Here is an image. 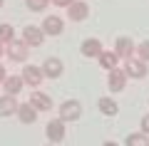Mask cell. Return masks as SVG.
Listing matches in <instances>:
<instances>
[{
  "label": "cell",
  "instance_id": "8fae6325",
  "mask_svg": "<svg viewBox=\"0 0 149 146\" xmlns=\"http://www.w3.org/2000/svg\"><path fill=\"white\" fill-rule=\"evenodd\" d=\"M40 69H42V74H45V77L57 79L60 74L65 72V64H62V60H60V57H47V60L42 62V67H40Z\"/></svg>",
  "mask_w": 149,
  "mask_h": 146
},
{
  "label": "cell",
  "instance_id": "603a6c76",
  "mask_svg": "<svg viewBox=\"0 0 149 146\" xmlns=\"http://www.w3.org/2000/svg\"><path fill=\"white\" fill-rule=\"evenodd\" d=\"M139 129H142V134H147V136H149V114H144V116H142V121H139Z\"/></svg>",
  "mask_w": 149,
  "mask_h": 146
},
{
  "label": "cell",
  "instance_id": "f1b7e54d",
  "mask_svg": "<svg viewBox=\"0 0 149 146\" xmlns=\"http://www.w3.org/2000/svg\"><path fill=\"white\" fill-rule=\"evenodd\" d=\"M3 5H5V0H0V8H3Z\"/></svg>",
  "mask_w": 149,
  "mask_h": 146
},
{
  "label": "cell",
  "instance_id": "52a82bcc",
  "mask_svg": "<svg viewBox=\"0 0 149 146\" xmlns=\"http://www.w3.org/2000/svg\"><path fill=\"white\" fill-rule=\"evenodd\" d=\"M107 87H109V92H122L124 87H127V74H124L122 67H112L109 74H107Z\"/></svg>",
  "mask_w": 149,
  "mask_h": 146
},
{
  "label": "cell",
  "instance_id": "3957f363",
  "mask_svg": "<svg viewBox=\"0 0 149 146\" xmlns=\"http://www.w3.org/2000/svg\"><path fill=\"white\" fill-rule=\"evenodd\" d=\"M122 69L127 74V79H144L147 77V62L139 60V57H127Z\"/></svg>",
  "mask_w": 149,
  "mask_h": 146
},
{
  "label": "cell",
  "instance_id": "5b68a950",
  "mask_svg": "<svg viewBox=\"0 0 149 146\" xmlns=\"http://www.w3.org/2000/svg\"><path fill=\"white\" fill-rule=\"evenodd\" d=\"M22 42H25L27 47H40V45L45 42L42 27H37V25H25V27H22Z\"/></svg>",
  "mask_w": 149,
  "mask_h": 146
},
{
  "label": "cell",
  "instance_id": "7a4b0ae2",
  "mask_svg": "<svg viewBox=\"0 0 149 146\" xmlns=\"http://www.w3.org/2000/svg\"><path fill=\"white\" fill-rule=\"evenodd\" d=\"M27 55H30V47L22 40H15V37H13L5 45V57L10 60V62H27Z\"/></svg>",
  "mask_w": 149,
  "mask_h": 146
},
{
  "label": "cell",
  "instance_id": "4316f807",
  "mask_svg": "<svg viewBox=\"0 0 149 146\" xmlns=\"http://www.w3.org/2000/svg\"><path fill=\"white\" fill-rule=\"evenodd\" d=\"M3 55H5V45H3V42H0V57H3Z\"/></svg>",
  "mask_w": 149,
  "mask_h": 146
},
{
  "label": "cell",
  "instance_id": "e0dca14e",
  "mask_svg": "<svg viewBox=\"0 0 149 146\" xmlns=\"http://www.w3.org/2000/svg\"><path fill=\"white\" fill-rule=\"evenodd\" d=\"M17 111V99L13 94H3L0 97V116L5 119V116H13Z\"/></svg>",
  "mask_w": 149,
  "mask_h": 146
},
{
  "label": "cell",
  "instance_id": "6da1fadb",
  "mask_svg": "<svg viewBox=\"0 0 149 146\" xmlns=\"http://www.w3.org/2000/svg\"><path fill=\"white\" fill-rule=\"evenodd\" d=\"M57 116L65 121V124H70V121H77L82 116V104L77 99H65L62 104L57 107Z\"/></svg>",
  "mask_w": 149,
  "mask_h": 146
},
{
  "label": "cell",
  "instance_id": "9a60e30c",
  "mask_svg": "<svg viewBox=\"0 0 149 146\" xmlns=\"http://www.w3.org/2000/svg\"><path fill=\"white\" fill-rule=\"evenodd\" d=\"M30 104L35 107L37 111H50L52 109V99H50L47 94H42V92H30Z\"/></svg>",
  "mask_w": 149,
  "mask_h": 146
},
{
  "label": "cell",
  "instance_id": "4fadbf2b",
  "mask_svg": "<svg viewBox=\"0 0 149 146\" xmlns=\"http://www.w3.org/2000/svg\"><path fill=\"white\" fill-rule=\"evenodd\" d=\"M37 114H40V111H37L30 102H27V104H17V111H15V116H17L20 124H35V121H37Z\"/></svg>",
  "mask_w": 149,
  "mask_h": 146
},
{
  "label": "cell",
  "instance_id": "9c48e42d",
  "mask_svg": "<svg viewBox=\"0 0 149 146\" xmlns=\"http://www.w3.org/2000/svg\"><path fill=\"white\" fill-rule=\"evenodd\" d=\"M20 77H22V82L30 84V87H40L42 79H45V74H42V69L37 67V64H25L22 72H20Z\"/></svg>",
  "mask_w": 149,
  "mask_h": 146
},
{
  "label": "cell",
  "instance_id": "7c38bea8",
  "mask_svg": "<svg viewBox=\"0 0 149 146\" xmlns=\"http://www.w3.org/2000/svg\"><path fill=\"white\" fill-rule=\"evenodd\" d=\"M102 50H104V47H102V42L97 40V37H87V40H82V45H80L82 57H87V60H92V57L97 60V55H100Z\"/></svg>",
  "mask_w": 149,
  "mask_h": 146
},
{
  "label": "cell",
  "instance_id": "83f0119b",
  "mask_svg": "<svg viewBox=\"0 0 149 146\" xmlns=\"http://www.w3.org/2000/svg\"><path fill=\"white\" fill-rule=\"evenodd\" d=\"M45 146H57V144H50V141H47V144H45Z\"/></svg>",
  "mask_w": 149,
  "mask_h": 146
},
{
  "label": "cell",
  "instance_id": "484cf974",
  "mask_svg": "<svg viewBox=\"0 0 149 146\" xmlns=\"http://www.w3.org/2000/svg\"><path fill=\"white\" fill-rule=\"evenodd\" d=\"M102 146H119V144H114V141H104Z\"/></svg>",
  "mask_w": 149,
  "mask_h": 146
},
{
  "label": "cell",
  "instance_id": "d6986e66",
  "mask_svg": "<svg viewBox=\"0 0 149 146\" xmlns=\"http://www.w3.org/2000/svg\"><path fill=\"white\" fill-rule=\"evenodd\" d=\"M124 146H149V136L142 134V131H137V134H129L127 139H124Z\"/></svg>",
  "mask_w": 149,
  "mask_h": 146
},
{
  "label": "cell",
  "instance_id": "30bf717a",
  "mask_svg": "<svg viewBox=\"0 0 149 146\" xmlns=\"http://www.w3.org/2000/svg\"><path fill=\"white\" fill-rule=\"evenodd\" d=\"M134 42H132V37H127V35H119L117 40H114V52L119 55V60H127V57H134Z\"/></svg>",
  "mask_w": 149,
  "mask_h": 146
},
{
  "label": "cell",
  "instance_id": "44dd1931",
  "mask_svg": "<svg viewBox=\"0 0 149 146\" xmlns=\"http://www.w3.org/2000/svg\"><path fill=\"white\" fill-rule=\"evenodd\" d=\"M134 57H139V60H144V62L149 64V40H144V42H139V45L134 47Z\"/></svg>",
  "mask_w": 149,
  "mask_h": 146
},
{
  "label": "cell",
  "instance_id": "ffe728a7",
  "mask_svg": "<svg viewBox=\"0 0 149 146\" xmlns=\"http://www.w3.org/2000/svg\"><path fill=\"white\" fill-rule=\"evenodd\" d=\"M13 37H15V30H13V25H10V22H0V42H3V45H8Z\"/></svg>",
  "mask_w": 149,
  "mask_h": 146
},
{
  "label": "cell",
  "instance_id": "d4e9b609",
  "mask_svg": "<svg viewBox=\"0 0 149 146\" xmlns=\"http://www.w3.org/2000/svg\"><path fill=\"white\" fill-rule=\"evenodd\" d=\"M8 77V72H5V67H3V64H0V84H3V79Z\"/></svg>",
  "mask_w": 149,
  "mask_h": 146
},
{
  "label": "cell",
  "instance_id": "ac0fdd59",
  "mask_svg": "<svg viewBox=\"0 0 149 146\" xmlns=\"http://www.w3.org/2000/svg\"><path fill=\"white\" fill-rule=\"evenodd\" d=\"M97 109H100L104 116H117V114H119V104L112 99V97H100V102H97Z\"/></svg>",
  "mask_w": 149,
  "mask_h": 146
},
{
  "label": "cell",
  "instance_id": "7402d4cb",
  "mask_svg": "<svg viewBox=\"0 0 149 146\" xmlns=\"http://www.w3.org/2000/svg\"><path fill=\"white\" fill-rule=\"evenodd\" d=\"M25 5L30 8L32 12H42V10H47L50 0H25Z\"/></svg>",
  "mask_w": 149,
  "mask_h": 146
},
{
  "label": "cell",
  "instance_id": "cb8c5ba5",
  "mask_svg": "<svg viewBox=\"0 0 149 146\" xmlns=\"http://www.w3.org/2000/svg\"><path fill=\"white\" fill-rule=\"evenodd\" d=\"M50 3H52V5H57V8H67L72 0H50Z\"/></svg>",
  "mask_w": 149,
  "mask_h": 146
},
{
  "label": "cell",
  "instance_id": "2e32d148",
  "mask_svg": "<svg viewBox=\"0 0 149 146\" xmlns=\"http://www.w3.org/2000/svg\"><path fill=\"white\" fill-rule=\"evenodd\" d=\"M97 62H100V67L102 69H107L109 72L112 67H119V55L112 50V52H107V50H102L100 55H97Z\"/></svg>",
  "mask_w": 149,
  "mask_h": 146
},
{
  "label": "cell",
  "instance_id": "8992f818",
  "mask_svg": "<svg viewBox=\"0 0 149 146\" xmlns=\"http://www.w3.org/2000/svg\"><path fill=\"white\" fill-rule=\"evenodd\" d=\"M65 10H67V17L72 22H82V20H87V15H90V5H87L85 0H72Z\"/></svg>",
  "mask_w": 149,
  "mask_h": 146
},
{
  "label": "cell",
  "instance_id": "ba28073f",
  "mask_svg": "<svg viewBox=\"0 0 149 146\" xmlns=\"http://www.w3.org/2000/svg\"><path fill=\"white\" fill-rule=\"evenodd\" d=\"M40 27H42L45 37H57V35H62V30H65V20L60 15H47Z\"/></svg>",
  "mask_w": 149,
  "mask_h": 146
},
{
  "label": "cell",
  "instance_id": "277c9868",
  "mask_svg": "<svg viewBox=\"0 0 149 146\" xmlns=\"http://www.w3.org/2000/svg\"><path fill=\"white\" fill-rule=\"evenodd\" d=\"M45 136H47L50 144H60V141L65 139V121L60 119H50L47 124H45Z\"/></svg>",
  "mask_w": 149,
  "mask_h": 146
},
{
  "label": "cell",
  "instance_id": "5bb4252c",
  "mask_svg": "<svg viewBox=\"0 0 149 146\" xmlns=\"http://www.w3.org/2000/svg\"><path fill=\"white\" fill-rule=\"evenodd\" d=\"M22 87H25V82H22L20 74H8V77L3 79V89H5V94L17 97V94L22 92Z\"/></svg>",
  "mask_w": 149,
  "mask_h": 146
}]
</instances>
